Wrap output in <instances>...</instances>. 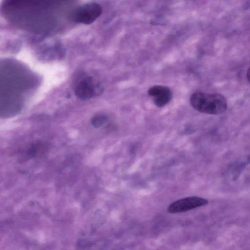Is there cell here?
I'll use <instances>...</instances> for the list:
<instances>
[{
  "label": "cell",
  "instance_id": "obj_8",
  "mask_svg": "<svg viewBox=\"0 0 250 250\" xmlns=\"http://www.w3.org/2000/svg\"><path fill=\"white\" fill-rule=\"evenodd\" d=\"M247 78L248 82L250 83V66L247 71Z\"/></svg>",
  "mask_w": 250,
  "mask_h": 250
},
{
  "label": "cell",
  "instance_id": "obj_6",
  "mask_svg": "<svg viewBox=\"0 0 250 250\" xmlns=\"http://www.w3.org/2000/svg\"><path fill=\"white\" fill-rule=\"evenodd\" d=\"M148 94L153 99L154 104L158 107H163L168 104L172 98V92L166 86L156 85L150 87Z\"/></svg>",
  "mask_w": 250,
  "mask_h": 250
},
{
  "label": "cell",
  "instance_id": "obj_2",
  "mask_svg": "<svg viewBox=\"0 0 250 250\" xmlns=\"http://www.w3.org/2000/svg\"><path fill=\"white\" fill-rule=\"evenodd\" d=\"M190 103L193 108L198 112L211 115L222 114L227 108L225 97L218 93L196 92L191 95Z\"/></svg>",
  "mask_w": 250,
  "mask_h": 250
},
{
  "label": "cell",
  "instance_id": "obj_5",
  "mask_svg": "<svg viewBox=\"0 0 250 250\" xmlns=\"http://www.w3.org/2000/svg\"><path fill=\"white\" fill-rule=\"evenodd\" d=\"M102 90L99 83L91 77L83 78L76 85L75 93L76 96L83 100L89 99Z\"/></svg>",
  "mask_w": 250,
  "mask_h": 250
},
{
  "label": "cell",
  "instance_id": "obj_4",
  "mask_svg": "<svg viewBox=\"0 0 250 250\" xmlns=\"http://www.w3.org/2000/svg\"><path fill=\"white\" fill-rule=\"evenodd\" d=\"M208 201L198 196L184 198L171 204L167 210L171 213L184 212L208 204Z\"/></svg>",
  "mask_w": 250,
  "mask_h": 250
},
{
  "label": "cell",
  "instance_id": "obj_3",
  "mask_svg": "<svg viewBox=\"0 0 250 250\" xmlns=\"http://www.w3.org/2000/svg\"><path fill=\"white\" fill-rule=\"evenodd\" d=\"M102 11V6L98 3H88L76 9L72 13V17L77 22L90 24L100 16Z\"/></svg>",
  "mask_w": 250,
  "mask_h": 250
},
{
  "label": "cell",
  "instance_id": "obj_7",
  "mask_svg": "<svg viewBox=\"0 0 250 250\" xmlns=\"http://www.w3.org/2000/svg\"><path fill=\"white\" fill-rule=\"evenodd\" d=\"M108 120V117L104 114L95 115L91 119V124L95 128H99L104 125Z\"/></svg>",
  "mask_w": 250,
  "mask_h": 250
},
{
  "label": "cell",
  "instance_id": "obj_1",
  "mask_svg": "<svg viewBox=\"0 0 250 250\" xmlns=\"http://www.w3.org/2000/svg\"><path fill=\"white\" fill-rule=\"evenodd\" d=\"M62 1L12 0L5 1L3 12L14 23L34 32H45L56 25L57 8Z\"/></svg>",
  "mask_w": 250,
  "mask_h": 250
}]
</instances>
